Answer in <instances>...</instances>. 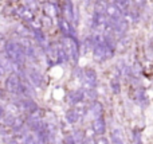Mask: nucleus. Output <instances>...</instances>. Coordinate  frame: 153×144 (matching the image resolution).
<instances>
[{
    "mask_svg": "<svg viewBox=\"0 0 153 144\" xmlns=\"http://www.w3.org/2000/svg\"><path fill=\"white\" fill-rule=\"evenodd\" d=\"M94 144H109V140L106 137H103L102 135H100V137L97 140H94Z\"/></svg>",
    "mask_w": 153,
    "mask_h": 144,
    "instance_id": "nucleus-22",
    "label": "nucleus"
},
{
    "mask_svg": "<svg viewBox=\"0 0 153 144\" xmlns=\"http://www.w3.org/2000/svg\"><path fill=\"white\" fill-rule=\"evenodd\" d=\"M65 144H75V142L71 136H67L66 139H65Z\"/></svg>",
    "mask_w": 153,
    "mask_h": 144,
    "instance_id": "nucleus-23",
    "label": "nucleus"
},
{
    "mask_svg": "<svg viewBox=\"0 0 153 144\" xmlns=\"http://www.w3.org/2000/svg\"><path fill=\"white\" fill-rule=\"evenodd\" d=\"M111 1H113L114 4L122 11V12L126 11L128 8L132 7V0H111Z\"/></svg>",
    "mask_w": 153,
    "mask_h": 144,
    "instance_id": "nucleus-17",
    "label": "nucleus"
},
{
    "mask_svg": "<svg viewBox=\"0 0 153 144\" xmlns=\"http://www.w3.org/2000/svg\"><path fill=\"white\" fill-rule=\"evenodd\" d=\"M110 86H111V89H113L114 93H118L120 88H121V84H120L118 78H113V80H111V82H110Z\"/></svg>",
    "mask_w": 153,
    "mask_h": 144,
    "instance_id": "nucleus-21",
    "label": "nucleus"
},
{
    "mask_svg": "<svg viewBox=\"0 0 153 144\" xmlns=\"http://www.w3.org/2000/svg\"><path fill=\"white\" fill-rule=\"evenodd\" d=\"M71 137L74 139L75 144H82L85 140V134L82 131H74V134L71 135Z\"/></svg>",
    "mask_w": 153,
    "mask_h": 144,
    "instance_id": "nucleus-20",
    "label": "nucleus"
},
{
    "mask_svg": "<svg viewBox=\"0 0 153 144\" xmlns=\"http://www.w3.org/2000/svg\"><path fill=\"white\" fill-rule=\"evenodd\" d=\"M16 15H18L24 23H28L30 20H32V19L35 18L34 11L30 10L28 7H26V5H23V4L19 5V7H16Z\"/></svg>",
    "mask_w": 153,
    "mask_h": 144,
    "instance_id": "nucleus-8",
    "label": "nucleus"
},
{
    "mask_svg": "<svg viewBox=\"0 0 153 144\" xmlns=\"http://www.w3.org/2000/svg\"><path fill=\"white\" fill-rule=\"evenodd\" d=\"M81 116L76 113V110L75 109H70V110H67V113H66V120H67V123H70V124H75V123H78L79 120H81Z\"/></svg>",
    "mask_w": 153,
    "mask_h": 144,
    "instance_id": "nucleus-15",
    "label": "nucleus"
},
{
    "mask_svg": "<svg viewBox=\"0 0 153 144\" xmlns=\"http://www.w3.org/2000/svg\"><path fill=\"white\" fill-rule=\"evenodd\" d=\"M111 142L114 144H124V137H122V132L120 129H114L111 132Z\"/></svg>",
    "mask_w": 153,
    "mask_h": 144,
    "instance_id": "nucleus-19",
    "label": "nucleus"
},
{
    "mask_svg": "<svg viewBox=\"0 0 153 144\" xmlns=\"http://www.w3.org/2000/svg\"><path fill=\"white\" fill-rule=\"evenodd\" d=\"M36 1H38V3H39V4H43V3H45V1H46V0H36Z\"/></svg>",
    "mask_w": 153,
    "mask_h": 144,
    "instance_id": "nucleus-26",
    "label": "nucleus"
},
{
    "mask_svg": "<svg viewBox=\"0 0 153 144\" xmlns=\"http://www.w3.org/2000/svg\"><path fill=\"white\" fill-rule=\"evenodd\" d=\"M108 3H109L108 0H94V3H93L94 12H97V13H105Z\"/></svg>",
    "mask_w": 153,
    "mask_h": 144,
    "instance_id": "nucleus-14",
    "label": "nucleus"
},
{
    "mask_svg": "<svg viewBox=\"0 0 153 144\" xmlns=\"http://www.w3.org/2000/svg\"><path fill=\"white\" fill-rule=\"evenodd\" d=\"M93 132L95 135H103L106 132V124L102 116L94 119V121H93Z\"/></svg>",
    "mask_w": 153,
    "mask_h": 144,
    "instance_id": "nucleus-11",
    "label": "nucleus"
},
{
    "mask_svg": "<svg viewBox=\"0 0 153 144\" xmlns=\"http://www.w3.org/2000/svg\"><path fill=\"white\" fill-rule=\"evenodd\" d=\"M58 19V27L61 30V32L63 34V37H73L75 35V27L71 24V22H69L67 19L59 16Z\"/></svg>",
    "mask_w": 153,
    "mask_h": 144,
    "instance_id": "nucleus-7",
    "label": "nucleus"
},
{
    "mask_svg": "<svg viewBox=\"0 0 153 144\" xmlns=\"http://www.w3.org/2000/svg\"><path fill=\"white\" fill-rule=\"evenodd\" d=\"M20 84H22V77L16 73L11 72L8 74L7 80H5V89L7 92L12 94H20Z\"/></svg>",
    "mask_w": 153,
    "mask_h": 144,
    "instance_id": "nucleus-4",
    "label": "nucleus"
},
{
    "mask_svg": "<svg viewBox=\"0 0 153 144\" xmlns=\"http://www.w3.org/2000/svg\"><path fill=\"white\" fill-rule=\"evenodd\" d=\"M46 1H48V3H54V4H59V3H61V0H46Z\"/></svg>",
    "mask_w": 153,
    "mask_h": 144,
    "instance_id": "nucleus-25",
    "label": "nucleus"
},
{
    "mask_svg": "<svg viewBox=\"0 0 153 144\" xmlns=\"http://www.w3.org/2000/svg\"><path fill=\"white\" fill-rule=\"evenodd\" d=\"M15 34L19 37H28L32 38V30L28 27L27 23H20L15 27Z\"/></svg>",
    "mask_w": 153,
    "mask_h": 144,
    "instance_id": "nucleus-12",
    "label": "nucleus"
},
{
    "mask_svg": "<svg viewBox=\"0 0 153 144\" xmlns=\"http://www.w3.org/2000/svg\"><path fill=\"white\" fill-rule=\"evenodd\" d=\"M62 3H59V12H61V16L65 19H67L69 22H71L73 15H74V3L73 0H61Z\"/></svg>",
    "mask_w": 153,
    "mask_h": 144,
    "instance_id": "nucleus-6",
    "label": "nucleus"
},
{
    "mask_svg": "<svg viewBox=\"0 0 153 144\" xmlns=\"http://www.w3.org/2000/svg\"><path fill=\"white\" fill-rule=\"evenodd\" d=\"M4 53L8 57L12 63L20 65V66H26V54H24L23 47L18 40H7L4 43Z\"/></svg>",
    "mask_w": 153,
    "mask_h": 144,
    "instance_id": "nucleus-1",
    "label": "nucleus"
},
{
    "mask_svg": "<svg viewBox=\"0 0 153 144\" xmlns=\"http://www.w3.org/2000/svg\"><path fill=\"white\" fill-rule=\"evenodd\" d=\"M23 74L26 75V80L31 84L34 88H42L43 84H45V78H43L42 73L39 70L34 69V67H27L24 69Z\"/></svg>",
    "mask_w": 153,
    "mask_h": 144,
    "instance_id": "nucleus-3",
    "label": "nucleus"
},
{
    "mask_svg": "<svg viewBox=\"0 0 153 144\" xmlns=\"http://www.w3.org/2000/svg\"><path fill=\"white\" fill-rule=\"evenodd\" d=\"M90 109H91L93 115H94L95 117H100V116H102V113H103V107H102V104H101V102H98V101H93V104H91V107H90Z\"/></svg>",
    "mask_w": 153,
    "mask_h": 144,
    "instance_id": "nucleus-16",
    "label": "nucleus"
},
{
    "mask_svg": "<svg viewBox=\"0 0 153 144\" xmlns=\"http://www.w3.org/2000/svg\"><path fill=\"white\" fill-rule=\"evenodd\" d=\"M43 13L50 18H59L61 12H59V4H54V3L45 1L43 3Z\"/></svg>",
    "mask_w": 153,
    "mask_h": 144,
    "instance_id": "nucleus-9",
    "label": "nucleus"
},
{
    "mask_svg": "<svg viewBox=\"0 0 153 144\" xmlns=\"http://www.w3.org/2000/svg\"><path fill=\"white\" fill-rule=\"evenodd\" d=\"M59 45L62 46L65 54H66L67 62H71L73 65L78 63L79 47H81V46H79V42H78V39H76L75 35H73V37H63Z\"/></svg>",
    "mask_w": 153,
    "mask_h": 144,
    "instance_id": "nucleus-2",
    "label": "nucleus"
},
{
    "mask_svg": "<svg viewBox=\"0 0 153 144\" xmlns=\"http://www.w3.org/2000/svg\"><path fill=\"white\" fill-rule=\"evenodd\" d=\"M67 100H69V102L73 104V105H75L76 102H79V101H82V100H83V92H82V89L69 92V94H67Z\"/></svg>",
    "mask_w": 153,
    "mask_h": 144,
    "instance_id": "nucleus-13",
    "label": "nucleus"
},
{
    "mask_svg": "<svg viewBox=\"0 0 153 144\" xmlns=\"http://www.w3.org/2000/svg\"><path fill=\"white\" fill-rule=\"evenodd\" d=\"M81 1L85 5H89V4H91V3H93V0H81Z\"/></svg>",
    "mask_w": 153,
    "mask_h": 144,
    "instance_id": "nucleus-24",
    "label": "nucleus"
},
{
    "mask_svg": "<svg viewBox=\"0 0 153 144\" xmlns=\"http://www.w3.org/2000/svg\"><path fill=\"white\" fill-rule=\"evenodd\" d=\"M39 22H40V26H42V28H50V27L53 26V23H54V19L43 13V15L40 16V20Z\"/></svg>",
    "mask_w": 153,
    "mask_h": 144,
    "instance_id": "nucleus-18",
    "label": "nucleus"
},
{
    "mask_svg": "<svg viewBox=\"0 0 153 144\" xmlns=\"http://www.w3.org/2000/svg\"><path fill=\"white\" fill-rule=\"evenodd\" d=\"M105 15L108 19H117V18H121L122 16V11L120 10L113 1H110V3H108V5H106Z\"/></svg>",
    "mask_w": 153,
    "mask_h": 144,
    "instance_id": "nucleus-10",
    "label": "nucleus"
},
{
    "mask_svg": "<svg viewBox=\"0 0 153 144\" xmlns=\"http://www.w3.org/2000/svg\"><path fill=\"white\" fill-rule=\"evenodd\" d=\"M137 144H143V143H141V140H137Z\"/></svg>",
    "mask_w": 153,
    "mask_h": 144,
    "instance_id": "nucleus-27",
    "label": "nucleus"
},
{
    "mask_svg": "<svg viewBox=\"0 0 153 144\" xmlns=\"http://www.w3.org/2000/svg\"><path fill=\"white\" fill-rule=\"evenodd\" d=\"M91 50H93V58H94L95 62H103L110 58V55H109V53H108V48H106L105 43H103L102 40L95 43L91 47Z\"/></svg>",
    "mask_w": 153,
    "mask_h": 144,
    "instance_id": "nucleus-5",
    "label": "nucleus"
}]
</instances>
